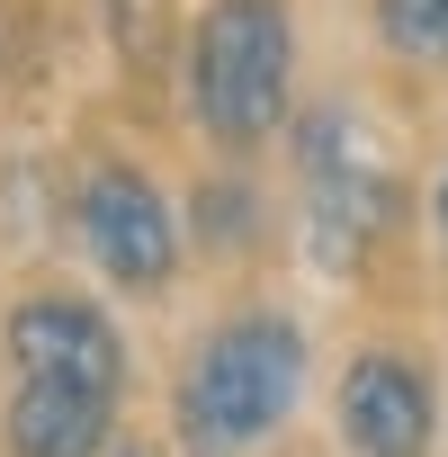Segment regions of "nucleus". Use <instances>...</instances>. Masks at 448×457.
<instances>
[{
    "mask_svg": "<svg viewBox=\"0 0 448 457\" xmlns=\"http://www.w3.org/2000/svg\"><path fill=\"white\" fill-rule=\"evenodd\" d=\"M377 28H386L394 54L439 63V54H448V0H377Z\"/></svg>",
    "mask_w": 448,
    "mask_h": 457,
    "instance_id": "8",
    "label": "nucleus"
},
{
    "mask_svg": "<svg viewBox=\"0 0 448 457\" xmlns=\"http://www.w3.org/2000/svg\"><path fill=\"white\" fill-rule=\"evenodd\" d=\"M296 153H305V206H314V243H323V261H350V252L377 234V224H386V206H394V170H386L377 135H368L350 108H323V117H305Z\"/></svg>",
    "mask_w": 448,
    "mask_h": 457,
    "instance_id": "3",
    "label": "nucleus"
},
{
    "mask_svg": "<svg viewBox=\"0 0 448 457\" xmlns=\"http://www.w3.org/2000/svg\"><path fill=\"white\" fill-rule=\"evenodd\" d=\"M287 63H296V37L278 0H215L197 19V63H188L206 135L261 144L287 117Z\"/></svg>",
    "mask_w": 448,
    "mask_h": 457,
    "instance_id": "2",
    "label": "nucleus"
},
{
    "mask_svg": "<svg viewBox=\"0 0 448 457\" xmlns=\"http://www.w3.org/2000/svg\"><path fill=\"white\" fill-rule=\"evenodd\" d=\"M341 430H350L359 457H421L430 448V386H421V368H403L386 350L350 359V377H341Z\"/></svg>",
    "mask_w": 448,
    "mask_h": 457,
    "instance_id": "6",
    "label": "nucleus"
},
{
    "mask_svg": "<svg viewBox=\"0 0 448 457\" xmlns=\"http://www.w3.org/2000/svg\"><path fill=\"white\" fill-rule=\"evenodd\" d=\"M108 457H153V448H108Z\"/></svg>",
    "mask_w": 448,
    "mask_h": 457,
    "instance_id": "10",
    "label": "nucleus"
},
{
    "mask_svg": "<svg viewBox=\"0 0 448 457\" xmlns=\"http://www.w3.org/2000/svg\"><path fill=\"white\" fill-rule=\"evenodd\" d=\"M108 412H117V395H99V386L28 377L10 403V448L19 457H108Z\"/></svg>",
    "mask_w": 448,
    "mask_h": 457,
    "instance_id": "7",
    "label": "nucleus"
},
{
    "mask_svg": "<svg viewBox=\"0 0 448 457\" xmlns=\"http://www.w3.org/2000/svg\"><path fill=\"white\" fill-rule=\"evenodd\" d=\"M81 243L117 287H162L170 278V206L144 170H99L81 188Z\"/></svg>",
    "mask_w": 448,
    "mask_h": 457,
    "instance_id": "4",
    "label": "nucleus"
},
{
    "mask_svg": "<svg viewBox=\"0 0 448 457\" xmlns=\"http://www.w3.org/2000/svg\"><path fill=\"white\" fill-rule=\"evenodd\" d=\"M296 386H305V341H296V323H287V314H243V323H224V332L197 350V368H188V386H179V430H188L197 457L252 448L261 430L287 421Z\"/></svg>",
    "mask_w": 448,
    "mask_h": 457,
    "instance_id": "1",
    "label": "nucleus"
},
{
    "mask_svg": "<svg viewBox=\"0 0 448 457\" xmlns=\"http://www.w3.org/2000/svg\"><path fill=\"white\" fill-rule=\"evenodd\" d=\"M439 234H448V170H439Z\"/></svg>",
    "mask_w": 448,
    "mask_h": 457,
    "instance_id": "9",
    "label": "nucleus"
},
{
    "mask_svg": "<svg viewBox=\"0 0 448 457\" xmlns=\"http://www.w3.org/2000/svg\"><path fill=\"white\" fill-rule=\"evenodd\" d=\"M10 359H19V377H63V386H99V395H117V377H126V350H117L108 314H90L72 296L19 305L10 314Z\"/></svg>",
    "mask_w": 448,
    "mask_h": 457,
    "instance_id": "5",
    "label": "nucleus"
}]
</instances>
